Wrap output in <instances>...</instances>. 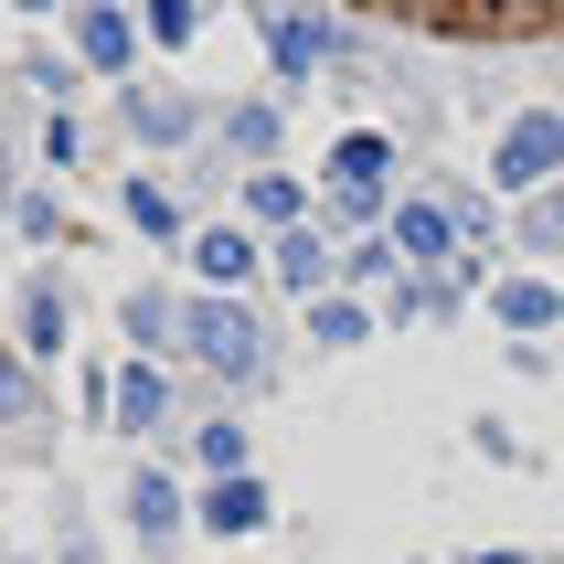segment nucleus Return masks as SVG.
<instances>
[{
    "instance_id": "1",
    "label": "nucleus",
    "mask_w": 564,
    "mask_h": 564,
    "mask_svg": "<svg viewBox=\"0 0 564 564\" xmlns=\"http://www.w3.org/2000/svg\"><path fill=\"white\" fill-rule=\"evenodd\" d=\"M351 11L447 32V43H543V32H564V0H351Z\"/></svg>"
}]
</instances>
